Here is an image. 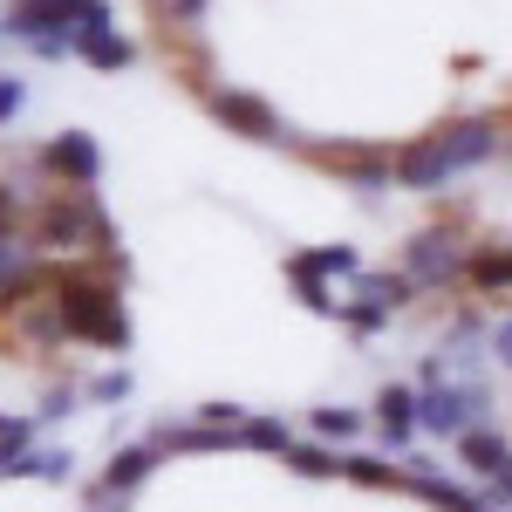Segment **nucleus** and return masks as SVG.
I'll return each mask as SVG.
<instances>
[{
  "instance_id": "nucleus-2",
  "label": "nucleus",
  "mask_w": 512,
  "mask_h": 512,
  "mask_svg": "<svg viewBox=\"0 0 512 512\" xmlns=\"http://www.w3.org/2000/svg\"><path fill=\"white\" fill-rule=\"evenodd\" d=\"M76 21H82V0H7L0 7V28L14 41H28L35 55H69Z\"/></svg>"
},
{
  "instance_id": "nucleus-16",
  "label": "nucleus",
  "mask_w": 512,
  "mask_h": 512,
  "mask_svg": "<svg viewBox=\"0 0 512 512\" xmlns=\"http://www.w3.org/2000/svg\"><path fill=\"white\" fill-rule=\"evenodd\" d=\"M69 472H76L69 451H21L14 465H0V478H41V485H62Z\"/></svg>"
},
{
  "instance_id": "nucleus-3",
  "label": "nucleus",
  "mask_w": 512,
  "mask_h": 512,
  "mask_svg": "<svg viewBox=\"0 0 512 512\" xmlns=\"http://www.w3.org/2000/svg\"><path fill=\"white\" fill-rule=\"evenodd\" d=\"M35 164L55 178V185H69V192H96V178H103V151H96L89 130H62V137H48V144L35 151Z\"/></svg>"
},
{
  "instance_id": "nucleus-17",
  "label": "nucleus",
  "mask_w": 512,
  "mask_h": 512,
  "mask_svg": "<svg viewBox=\"0 0 512 512\" xmlns=\"http://www.w3.org/2000/svg\"><path fill=\"white\" fill-rule=\"evenodd\" d=\"M342 478L369 485V492H410V472L403 465H383V458H342Z\"/></svg>"
},
{
  "instance_id": "nucleus-27",
  "label": "nucleus",
  "mask_w": 512,
  "mask_h": 512,
  "mask_svg": "<svg viewBox=\"0 0 512 512\" xmlns=\"http://www.w3.org/2000/svg\"><path fill=\"white\" fill-rule=\"evenodd\" d=\"M492 349H499V362L512 369V321H499V335H492Z\"/></svg>"
},
{
  "instance_id": "nucleus-1",
  "label": "nucleus",
  "mask_w": 512,
  "mask_h": 512,
  "mask_svg": "<svg viewBox=\"0 0 512 512\" xmlns=\"http://www.w3.org/2000/svg\"><path fill=\"white\" fill-rule=\"evenodd\" d=\"M28 239H35L41 253H62V246H89L96 260L117 253V226H110L103 198L96 192H69V185H55V192L28 212Z\"/></svg>"
},
{
  "instance_id": "nucleus-28",
  "label": "nucleus",
  "mask_w": 512,
  "mask_h": 512,
  "mask_svg": "<svg viewBox=\"0 0 512 512\" xmlns=\"http://www.w3.org/2000/svg\"><path fill=\"white\" fill-rule=\"evenodd\" d=\"M89 512H123V499H110V492H103V499H96Z\"/></svg>"
},
{
  "instance_id": "nucleus-14",
  "label": "nucleus",
  "mask_w": 512,
  "mask_h": 512,
  "mask_svg": "<svg viewBox=\"0 0 512 512\" xmlns=\"http://www.w3.org/2000/svg\"><path fill=\"white\" fill-rule=\"evenodd\" d=\"M458 458H465V472H478V478H492L499 472V465H506L512 458V444L499 431H492V424H472V431L458 437Z\"/></svg>"
},
{
  "instance_id": "nucleus-4",
  "label": "nucleus",
  "mask_w": 512,
  "mask_h": 512,
  "mask_svg": "<svg viewBox=\"0 0 512 512\" xmlns=\"http://www.w3.org/2000/svg\"><path fill=\"white\" fill-rule=\"evenodd\" d=\"M362 260H355V246H308V253H287V280H294V294L308 301V308H335L328 301V280H349Z\"/></svg>"
},
{
  "instance_id": "nucleus-21",
  "label": "nucleus",
  "mask_w": 512,
  "mask_h": 512,
  "mask_svg": "<svg viewBox=\"0 0 512 512\" xmlns=\"http://www.w3.org/2000/svg\"><path fill=\"white\" fill-rule=\"evenodd\" d=\"M21 451H35V424L28 417H0V465H14Z\"/></svg>"
},
{
  "instance_id": "nucleus-12",
  "label": "nucleus",
  "mask_w": 512,
  "mask_h": 512,
  "mask_svg": "<svg viewBox=\"0 0 512 512\" xmlns=\"http://www.w3.org/2000/svg\"><path fill=\"white\" fill-rule=\"evenodd\" d=\"M410 492H417V499H431V506H444V512H492L478 492L451 485V478H437L431 465H410Z\"/></svg>"
},
{
  "instance_id": "nucleus-23",
  "label": "nucleus",
  "mask_w": 512,
  "mask_h": 512,
  "mask_svg": "<svg viewBox=\"0 0 512 512\" xmlns=\"http://www.w3.org/2000/svg\"><path fill=\"white\" fill-rule=\"evenodd\" d=\"M198 417H205L212 431H233V424H246V417H239V403H205Z\"/></svg>"
},
{
  "instance_id": "nucleus-18",
  "label": "nucleus",
  "mask_w": 512,
  "mask_h": 512,
  "mask_svg": "<svg viewBox=\"0 0 512 512\" xmlns=\"http://www.w3.org/2000/svg\"><path fill=\"white\" fill-rule=\"evenodd\" d=\"M239 444H246V451H280V458H287V451H294V431H287L280 417H246V424H239Z\"/></svg>"
},
{
  "instance_id": "nucleus-20",
  "label": "nucleus",
  "mask_w": 512,
  "mask_h": 512,
  "mask_svg": "<svg viewBox=\"0 0 512 512\" xmlns=\"http://www.w3.org/2000/svg\"><path fill=\"white\" fill-rule=\"evenodd\" d=\"M287 465H294L301 478H335V472H342V458H328L321 444H294V451H287Z\"/></svg>"
},
{
  "instance_id": "nucleus-25",
  "label": "nucleus",
  "mask_w": 512,
  "mask_h": 512,
  "mask_svg": "<svg viewBox=\"0 0 512 512\" xmlns=\"http://www.w3.org/2000/svg\"><path fill=\"white\" fill-rule=\"evenodd\" d=\"M485 485H492V499H499V506H512V458H506L492 478H485Z\"/></svg>"
},
{
  "instance_id": "nucleus-10",
  "label": "nucleus",
  "mask_w": 512,
  "mask_h": 512,
  "mask_svg": "<svg viewBox=\"0 0 512 512\" xmlns=\"http://www.w3.org/2000/svg\"><path fill=\"white\" fill-rule=\"evenodd\" d=\"M417 403H424V396H417V390H403V383H390V390L376 396V431L390 437L396 451H403L410 437L424 431V410H417Z\"/></svg>"
},
{
  "instance_id": "nucleus-7",
  "label": "nucleus",
  "mask_w": 512,
  "mask_h": 512,
  "mask_svg": "<svg viewBox=\"0 0 512 512\" xmlns=\"http://www.w3.org/2000/svg\"><path fill=\"white\" fill-rule=\"evenodd\" d=\"M431 144L444 151L451 171H472V164H485L506 144V123L499 117H458V123H444V130H431Z\"/></svg>"
},
{
  "instance_id": "nucleus-24",
  "label": "nucleus",
  "mask_w": 512,
  "mask_h": 512,
  "mask_svg": "<svg viewBox=\"0 0 512 512\" xmlns=\"http://www.w3.org/2000/svg\"><path fill=\"white\" fill-rule=\"evenodd\" d=\"M89 396H96V403H123V396H130V376H103V383H89Z\"/></svg>"
},
{
  "instance_id": "nucleus-22",
  "label": "nucleus",
  "mask_w": 512,
  "mask_h": 512,
  "mask_svg": "<svg viewBox=\"0 0 512 512\" xmlns=\"http://www.w3.org/2000/svg\"><path fill=\"white\" fill-rule=\"evenodd\" d=\"M315 431L342 444V437H355V431H362V417H355V410H315Z\"/></svg>"
},
{
  "instance_id": "nucleus-11",
  "label": "nucleus",
  "mask_w": 512,
  "mask_h": 512,
  "mask_svg": "<svg viewBox=\"0 0 512 512\" xmlns=\"http://www.w3.org/2000/svg\"><path fill=\"white\" fill-rule=\"evenodd\" d=\"M158 437H151V444H123L117 458H110V465H103V492H110V499H123V492H137V485H144V478L158 472Z\"/></svg>"
},
{
  "instance_id": "nucleus-9",
  "label": "nucleus",
  "mask_w": 512,
  "mask_h": 512,
  "mask_svg": "<svg viewBox=\"0 0 512 512\" xmlns=\"http://www.w3.org/2000/svg\"><path fill=\"white\" fill-rule=\"evenodd\" d=\"M417 410H424V431L451 437V444L472 431V424H485V396H478V390H451V383H431Z\"/></svg>"
},
{
  "instance_id": "nucleus-8",
  "label": "nucleus",
  "mask_w": 512,
  "mask_h": 512,
  "mask_svg": "<svg viewBox=\"0 0 512 512\" xmlns=\"http://www.w3.org/2000/svg\"><path fill=\"white\" fill-rule=\"evenodd\" d=\"M403 274L417 280V287H444V280L465 274V246L444 233V226H431V233H417L403 246Z\"/></svg>"
},
{
  "instance_id": "nucleus-19",
  "label": "nucleus",
  "mask_w": 512,
  "mask_h": 512,
  "mask_svg": "<svg viewBox=\"0 0 512 512\" xmlns=\"http://www.w3.org/2000/svg\"><path fill=\"white\" fill-rule=\"evenodd\" d=\"M205 7H212V0H151V14H158L164 35H185V28H198V21H205Z\"/></svg>"
},
{
  "instance_id": "nucleus-29",
  "label": "nucleus",
  "mask_w": 512,
  "mask_h": 512,
  "mask_svg": "<svg viewBox=\"0 0 512 512\" xmlns=\"http://www.w3.org/2000/svg\"><path fill=\"white\" fill-rule=\"evenodd\" d=\"M506 151H512V130H506Z\"/></svg>"
},
{
  "instance_id": "nucleus-15",
  "label": "nucleus",
  "mask_w": 512,
  "mask_h": 512,
  "mask_svg": "<svg viewBox=\"0 0 512 512\" xmlns=\"http://www.w3.org/2000/svg\"><path fill=\"white\" fill-rule=\"evenodd\" d=\"M465 280L485 287V294H512V246H478L465 260Z\"/></svg>"
},
{
  "instance_id": "nucleus-26",
  "label": "nucleus",
  "mask_w": 512,
  "mask_h": 512,
  "mask_svg": "<svg viewBox=\"0 0 512 512\" xmlns=\"http://www.w3.org/2000/svg\"><path fill=\"white\" fill-rule=\"evenodd\" d=\"M14 110H21V82H14V76H0V123L14 117Z\"/></svg>"
},
{
  "instance_id": "nucleus-5",
  "label": "nucleus",
  "mask_w": 512,
  "mask_h": 512,
  "mask_svg": "<svg viewBox=\"0 0 512 512\" xmlns=\"http://www.w3.org/2000/svg\"><path fill=\"white\" fill-rule=\"evenodd\" d=\"M321 171L349 178L355 192H383L390 185V144H301Z\"/></svg>"
},
{
  "instance_id": "nucleus-13",
  "label": "nucleus",
  "mask_w": 512,
  "mask_h": 512,
  "mask_svg": "<svg viewBox=\"0 0 512 512\" xmlns=\"http://www.w3.org/2000/svg\"><path fill=\"white\" fill-rule=\"evenodd\" d=\"M76 55L89 62V69H103V76H117V69L130 62V55H137V48H130V41H123L117 28H76Z\"/></svg>"
},
{
  "instance_id": "nucleus-6",
  "label": "nucleus",
  "mask_w": 512,
  "mask_h": 512,
  "mask_svg": "<svg viewBox=\"0 0 512 512\" xmlns=\"http://www.w3.org/2000/svg\"><path fill=\"white\" fill-rule=\"evenodd\" d=\"M205 103H212V117L226 123L233 137H253V144L287 137L280 117H274V103H267V96H253V89H205Z\"/></svg>"
}]
</instances>
